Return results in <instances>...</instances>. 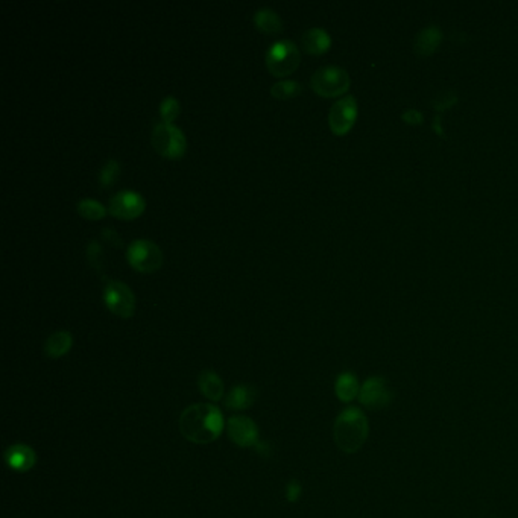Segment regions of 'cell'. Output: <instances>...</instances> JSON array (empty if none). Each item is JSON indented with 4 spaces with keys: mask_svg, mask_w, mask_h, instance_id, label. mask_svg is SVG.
Instances as JSON below:
<instances>
[{
    "mask_svg": "<svg viewBox=\"0 0 518 518\" xmlns=\"http://www.w3.org/2000/svg\"><path fill=\"white\" fill-rule=\"evenodd\" d=\"M223 415L219 407L207 403L188 406L180 417V432L193 444L205 445L216 441L223 430Z\"/></svg>",
    "mask_w": 518,
    "mask_h": 518,
    "instance_id": "obj_1",
    "label": "cell"
},
{
    "mask_svg": "<svg viewBox=\"0 0 518 518\" xmlns=\"http://www.w3.org/2000/svg\"><path fill=\"white\" fill-rule=\"evenodd\" d=\"M370 424L359 407H347L335 421L333 438L336 445L347 454L359 452L368 438Z\"/></svg>",
    "mask_w": 518,
    "mask_h": 518,
    "instance_id": "obj_2",
    "label": "cell"
},
{
    "mask_svg": "<svg viewBox=\"0 0 518 518\" xmlns=\"http://www.w3.org/2000/svg\"><path fill=\"white\" fill-rule=\"evenodd\" d=\"M301 61V52L292 40H278L268 47L265 54L266 68L274 76H286L297 70Z\"/></svg>",
    "mask_w": 518,
    "mask_h": 518,
    "instance_id": "obj_3",
    "label": "cell"
},
{
    "mask_svg": "<svg viewBox=\"0 0 518 518\" xmlns=\"http://www.w3.org/2000/svg\"><path fill=\"white\" fill-rule=\"evenodd\" d=\"M350 75L339 66H324L310 78L312 90L323 98H337L350 88Z\"/></svg>",
    "mask_w": 518,
    "mask_h": 518,
    "instance_id": "obj_4",
    "label": "cell"
},
{
    "mask_svg": "<svg viewBox=\"0 0 518 518\" xmlns=\"http://www.w3.org/2000/svg\"><path fill=\"white\" fill-rule=\"evenodd\" d=\"M152 146L164 158L176 160L186 154L187 140L178 126L172 123L160 122L152 128Z\"/></svg>",
    "mask_w": 518,
    "mask_h": 518,
    "instance_id": "obj_5",
    "label": "cell"
},
{
    "mask_svg": "<svg viewBox=\"0 0 518 518\" xmlns=\"http://www.w3.org/2000/svg\"><path fill=\"white\" fill-rule=\"evenodd\" d=\"M126 258L138 273H154L163 265V251L160 246L149 239H136L129 243Z\"/></svg>",
    "mask_w": 518,
    "mask_h": 518,
    "instance_id": "obj_6",
    "label": "cell"
},
{
    "mask_svg": "<svg viewBox=\"0 0 518 518\" xmlns=\"http://www.w3.org/2000/svg\"><path fill=\"white\" fill-rule=\"evenodd\" d=\"M103 301L111 313L123 318V320L131 318L136 312V297L123 281H107L103 289Z\"/></svg>",
    "mask_w": 518,
    "mask_h": 518,
    "instance_id": "obj_7",
    "label": "cell"
},
{
    "mask_svg": "<svg viewBox=\"0 0 518 518\" xmlns=\"http://www.w3.org/2000/svg\"><path fill=\"white\" fill-rule=\"evenodd\" d=\"M357 102L355 96H345L336 101L328 113V125L333 134L345 136L357 121Z\"/></svg>",
    "mask_w": 518,
    "mask_h": 518,
    "instance_id": "obj_8",
    "label": "cell"
},
{
    "mask_svg": "<svg viewBox=\"0 0 518 518\" xmlns=\"http://www.w3.org/2000/svg\"><path fill=\"white\" fill-rule=\"evenodd\" d=\"M146 201L136 191H121L111 196L108 201L110 215L121 219H134L145 211Z\"/></svg>",
    "mask_w": 518,
    "mask_h": 518,
    "instance_id": "obj_9",
    "label": "cell"
},
{
    "mask_svg": "<svg viewBox=\"0 0 518 518\" xmlns=\"http://www.w3.org/2000/svg\"><path fill=\"white\" fill-rule=\"evenodd\" d=\"M391 391L382 377H371L360 386L359 402L362 406L377 410L383 409L391 403Z\"/></svg>",
    "mask_w": 518,
    "mask_h": 518,
    "instance_id": "obj_10",
    "label": "cell"
},
{
    "mask_svg": "<svg viewBox=\"0 0 518 518\" xmlns=\"http://www.w3.org/2000/svg\"><path fill=\"white\" fill-rule=\"evenodd\" d=\"M227 430L230 440L238 445L248 449L258 444V427L257 424L250 418L243 415H234L227 422Z\"/></svg>",
    "mask_w": 518,
    "mask_h": 518,
    "instance_id": "obj_11",
    "label": "cell"
},
{
    "mask_svg": "<svg viewBox=\"0 0 518 518\" xmlns=\"http://www.w3.org/2000/svg\"><path fill=\"white\" fill-rule=\"evenodd\" d=\"M5 461L11 469L26 473L37 464V454L26 444H14L5 452Z\"/></svg>",
    "mask_w": 518,
    "mask_h": 518,
    "instance_id": "obj_12",
    "label": "cell"
},
{
    "mask_svg": "<svg viewBox=\"0 0 518 518\" xmlns=\"http://www.w3.org/2000/svg\"><path fill=\"white\" fill-rule=\"evenodd\" d=\"M442 43V32L437 25L422 28L415 37L414 49L420 56H430L438 51Z\"/></svg>",
    "mask_w": 518,
    "mask_h": 518,
    "instance_id": "obj_13",
    "label": "cell"
},
{
    "mask_svg": "<svg viewBox=\"0 0 518 518\" xmlns=\"http://www.w3.org/2000/svg\"><path fill=\"white\" fill-rule=\"evenodd\" d=\"M301 46L308 54L321 55L332 47V37L323 28H310L303 34Z\"/></svg>",
    "mask_w": 518,
    "mask_h": 518,
    "instance_id": "obj_14",
    "label": "cell"
},
{
    "mask_svg": "<svg viewBox=\"0 0 518 518\" xmlns=\"http://www.w3.org/2000/svg\"><path fill=\"white\" fill-rule=\"evenodd\" d=\"M73 345V336L67 330H58L52 333L44 342V355L51 359L66 356Z\"/></svg>",
    "mask_w": 518,
    "mask_h": 518,
    "instance_id": "obj_15",
    "label": "cell"
},
{
    "mask_svg": "<svg viewBox=\"0 0 518 518\" xmlns=\"http://www.w3.org/2000/svg\"><path fill=\"white\" fill-rule=\"evenodd\" d=\"M255 397H257L255 390L253 386L238 385L228 392L223 405H225V407L230 410H235V412L246 410L253 406V403L255 402Z\"/></svg>",
    "mask_w": 518,
    "mask_h": 518,
    "instance_id": "obj_16",
    "label": "cell"
},
{
    "mask_svg": "<svg viewBox=\"0 0 518 518\" xmlns=\"http://www.w3.org/2000/svg\"><path fill=\"white\" fill-rule=\"evenodd\" d=\"M198 386L201 394L211 400V402H219L223 397V382L220 377L211 370L201 371L198 377Z\"/></svg>",
    "mask_w": 518,
    "mask_h": 518,
    "instance_id": "obj_17",
    "label": "cell"
},
{
    "mask_svg": "<svg viewBox=\"0 0 518 518\" xmlns=\"http://www.w3.org/2000/svg\"><path fill=\"white\" fill-rule=\"evenodd\" d=\"M335 392L337 395V398L340 402L344 403H350L355 400L356 397H359L360 392V386L357 382V377L351 372H342L337 379H336V385H335Z\"/></svg>",
    "mask_w": 518,
    "mask_h": 518,
    "instance_id": "obj_18",
    "label": "cell"
},
{
    "mask_svg": "<svg viewBox=\"0 0 518 518\" xmlns=\"http://www.w3.org/2000/svg\"><path fill=\"white\" fill-rule=\"evenodd\" d=\"M254 25L265 34H278L283 29L281 17L270 8H260L254 14Z\"/></svg>",
    "mask_w": 518,
    "mask_h": 518,
    "instance_id": "obj_19",
    "label": "cell"
},
{
    "mask_svg": "<svg viewBox=\"0 0 518 518\" xmlns=\"http://www.w3.org/2000/svg\"><path fill=\"white\" fill-rule=\"evenodd\" d=\"M76 208H78L79 215L82 218L90 219V220L102 219L105 215H107V211H108L107 207H103L99 201H96V199H91V198L79 199L78 204H76Z\"/></svg>",
    "mask_w": 518,
    "mask_h": 518,
    "instance_id": "obj_20",
    "label": "cell"
},
{
    "mask_svg": "<svg viewBox=\"0 0 518 518\" xmlns=\"http://www.w3.org/2000/svg\"><path fill=\"white\" fill-rule=\"evenodd\" d=\"M301 90H303V87L300 82L286 79V81H278V82H275V84H273V87H270V94H273L275 99L286 101V99H292V98L298 96Z\"/></svg>",
    "mask_w": 518,
    "mask_h": 518,
    "instance_id": "obj_21",
    "label": "cell"
},
{
    "mask_svg": "<svg viewBox=\"0 0 518 518\" xmlns=\"http://www.w3.org/2000/svg\"><path fill=\"white\" fill-rule=\"evenodd\" d=\"M119 172H121V166H119V163H117V160L108 158L107 161H105L103 166L101 168L99 184L103 188L111 187L116 183L117 176H119Z\"/></svg>",
    "mask_w": 518,
    "mask_h": 518,
    "instance_id": "obj_22",
    "label": "cell"
},
{
    "mask_svg": "<svg viewBox=\"0 0 518 518\" xmlns=\"http://www.w3.org/2000/svg\"><path fill=\"white\" fill-rule=\"evenodd\" d=\"M86 257L90 266L96 270L98 274H102L103 269V250L98 240H90L86 250Z\"/></svg>",
    "mask_w": 518,
    "mask_h": 518,
    "instance_id": "obj_23",
    "label": "cell"
},
{
    "mask_svg": "<svg viewBox=\"0 0 518 518\" xmlns=\"http://www.w3.org/2000/svg\"><path fill=\"white\" fill-rule=\"evenodd\" d=\"M160 114L163 122L172 123L180 114V102L175 96H166L160 103Z\"/></svg>",
    "mask_w": 518,
    "mask_h": 518,
    "instance_id": "obj_24",
    "label": "cell"
},
{
    "mask_svg": "<svg viewBox=\"0 0 518 518\" xmlns=\"http://www.w3.org/2000/svg\"><path fill=\"white\" fill-rule=\"evenodd\" d=\"M456 102H457V96L453 91H444L442 94H440L438 98H435V101L432 103L438 111H442V110L450 108L452 105H454Z\"/></svg>",
    "mask_w": 518,
    "mask_h": 518,
    "instance_id": "obj_25",
    "label": "cell"
},
{
    "mask_svg": "<svg viewBox=\"0 0 518 518\" xmlns=\"http://www.w3.org/2000/svg\"><path fill=\"white\" fill-rule=\"evenodd\" d=\"M301 484L298 480H290L289 484L286 485V500L289 503H297L298 499L301 497Z\"/></svg>",
    "mask_w": 518,
    "mask_h": 518,
    "instance_id": "obj_26",
    "label": "cell"
},
{
    "mask_svg": "<svg viewBox=\"0 0 518 518\" xmlns=\"http://www.w3.org/2000/svg\"><path fill=\"white\" fill-rule=\"evenodd\" d=\"M402 119L407 123V125H421L424 117L420 111L410 108V110H405L403 114H402Z\"/></svg>",
    "mask_w": 518,
    "mask_h": 518,
    "instance_id": "obj_27",
    "label": "cell"
},
{
    "mask_svg": "<svg viewBox=\"0 0 518 518\" xmlns=\"http://www.w3.org/2000/svg\"><path fill=\"white\" fill-rule=\"evenodd\" d=\"M102 238H103L105 240H107V242L113 243L114 246H117V248H121V246L123 245V240H122L121 235L117 234V231H114V230H113V228H110V227H105V228H102Z\"/></svg>",
    "mask_w": 518,
    "mask_h": 518,
    "instance_id": "obj_28",
    "label": "cell"
}]
</instances>
